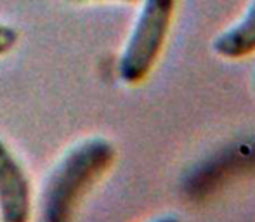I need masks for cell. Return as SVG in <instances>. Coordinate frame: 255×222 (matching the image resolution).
<instances>
[{"mask_svg": "<svg viewBox=\"0 0 255 222\" xmlns=\"http://www.w3.org/2000/svg\"><path fill=\"white\" fill-rule=\"evenodd\" d=\"M117 148L106 137H89L64 153L42 193V222H71L84 196L106 175Z\"/></svg>", "mask_w": 255, "mask_h": 222, "instance_id": "1", "label": "cell"}, {"mask_svg": "<svg viewBox=\"0 0 255 222\" xmlns=\"http://www.w3.org/2000/svg\"><path fill=\"white\" fill-rule=\"evenodd\" d=\"M177 0H142L135 23L118 57L122 84L139 85L156 66L170 33Z\"/></svg>", "mask_w": 255, "mask_h": 222, "instance_id": "2", "label": "cell"}, {"mask_svg": "<svg viewBox=\"0 0 255 222\" xmlns=\"http://www.w3.org/2000/svg\"><path fill=\"white\" fill-rule=\"evenodd\" d=\"M31 181L14 151L0 139V222H30Z\"/></svg>", "mask_w": 255, "mask_h": 222, "instance_id": "3", "label": "cell"}, {"mask_svg": "<svg viewBox=\"0 0 255 222\" xmlns=\"http://www.w3.org/2000/svg\"><path fill=\"white\" fill-rule=\"evenodd\" d=\"M212 51L222 59L240 61L255 54V0L243 16L212 40Z\"/></svg>", "mask_w": 255, "mask_h": 222, "instance_id": "4", "label": "cell"}, {"mask_svg": "<svg viewBox=\"0 0 255 222\" xmlns=\"http://www.w3.org/2000/svg\"><path fill=\"white\" fill-rule=\"evenodd\" d=\"M17 42H19V31L10 24L0 23V57L12 52Z\"/></svg>", "mask_w": 255, "mask_h": 222, "instance_id": "5", "label": "cell"}, {"mask_svg": "<svg viewBox=\"0 0 255 222\" xmlns=\"http://www.w3.org/2000/svg\"><path fill=\"white\" fill-rule=\"evenodd\" d=\"M149 222H182L181 219H179L177 216H160V217H156V219H153V221H149Z\"/></svg>", "mask_w": 255, "mask_h": 222, "instance_id": "6", "label": "cell"}, {"mask_svg": "<svg viewBox=\"0 0 255 222\" xmlns=\"http://www.w3.org/2000/svg\"><path fill=\"white\" fill-rule=\"evenodd\" d=\"M70 2H124V3H134L137 0H70Z\"/></svg>", "mask_w": 255, "mask_h": 222, "instance_id": "7", "label": "cell"}]
</instances>
